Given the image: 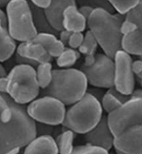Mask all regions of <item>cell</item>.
<instances>
[{
  "label": "cell",
  "instance_id": "cell-1",
  "mask_svg": "<svg viewBox=\"0 0 142 154\" xmlns=\"http://www.w3.org/2000/svg\"><path fill=\"white\" fill-rule=\"evenodd\" d=\"M36 135V124L28 115L27 105L0 93V154H17Z\"/></svg>",
  "mask_w": 142,
  "mask_h": 154
},
{
  "label": "cell",
  "instance_id": "cell-2",
  "mask_svg": "<svg viewBox=\"0 0 142 154\" xmlns=\"http://www.w3.org/2000/svg\"><path fill=\"white\" fill-rule=\"evenodd\" d=\"M125 16L103 8H95L87 20V27L102 52L113 59L121 50V24Z\"/></svg>",
  "mask_w": 142,
  "mask_h": 154
},
{
  "label": "cell",
  "instance_id": "cell-3",
  "mask_svg": "<svg viewBox=\"0 0 142 154\" xmlns=\"http://www.w3.org/2000/svg\"><path fill=\"white\" fill-rule=\"evenodd\" d=\"M88 85L86 76L80 69H54L52 82L42 91L43 96H52L65 106H71L84 97L88 92Z\"/></svg>",
  "mask_w": 142,
  "mask_h": 154
},
{
  "label": "cell",
  "instance_id": "cell-4",
  "mask_svg": "<svg viewBox=\"0 0 142 154\" xmlns=\"http://www.w3.org/2000/svg\"><path fill=\"white\" fill-rule=\"evenodd\" d=\"M103 117L101 103L94 94L87 93L66 109L62 126L75 134L85 135Z\"/></svg>",
  "mask_w": 142,
  "mask_h": 154
},
{
  "label": "cell",
  "instance_id": "cell-5",
  "mask_svg": "<svg viewBox=\"0 0 142 154\" xmlns=\"http://www.w3.org/2000/svg\"><path fill=\"white\" fill-rule=\"evenodd\" d=\"M6 94L15 103L27 105L38 98L41 89L36 80L35 67L29 64L18 63L7 76Z\"/></svg>",
  "mask_w": 142,
  "mask_h": 154
},
{
  "label": "cell",
  "instance_id": "cell-6",
  "mask_svg": "<svg viewBox=\"0 0 142 154\" xmlns=\"http://www.w3.org/2000/svg\"><path fill=\"white\" fill-rule=\"evenodd\" d=\"M7 28L11 36L23 43L32 41L38 34L28 0H9L6 5Z\"/></svg>",
  "mask_w": 142,
  "mask_h": 154
},
{
  "label": "cell",
  "instance_id": "cell-7",
  "mask_svg": "<svg viewBox=\"0 0 142 154\" xmlns=\"http://www.w3.org/2000/svg\"><path fill=\"white\" fill-rule=\"evenodd\" d=\"M107 119L114 136L128 128L142 125V89H135L119 108L107 114Z\"/></svg>",
  "mask_w": 142,
  "mask_h": 154
},
{
  "label": "cell",
  "instance_id": "cell-8",
  "mask_svg": "<svg viewBox=\"0 0 142 154\" xmlns=\"http://www.w3.org/2000/svg\"><path fill=\"white\" fill-rule=\"evenodd\" d=\"M27 112L30 118L36 124L56 126L62 125L66 108L58 99L50 96H43L28 104Z\"/></svg>",
  "mask_w": 142,
  "mask_h": 154
},
{
  "label": "cell",
  "instance_id": "cell-9",
  "mask_svg": "<svg viewBox=\"0 0 142 154\" xmlns=\"http://www.w3.org/2000/svg\"><path fill=\"white\" fill-rule=\"evenodd\" d=\"M80 69L84 73L89 85L98 89L113 87L114 61L104 53L95 54L91 64H82Z\"/></svg>",
  "mask_w": 142,
  "mask_h": 154
},
{
  "label": "cell",
  "instance_id": "cell-10",
  "mask_svg": "<svg viewBox=\"0 0 142 154\" xmlns=\"http://www.w3.org/2000/svg\"><path fill=\"white\" fill-rule=\"evenodd\" d=\"M114 81L113 89L129 97L135 90V76L132 71V58L123 50H119L113 57Z\"/></svg>",
  "mask_w": 142,
  "mask_h": 154
},
{
  "label": "cell",
  "instance_id": "cell-11",
  "mask_svg": "<svg viewBox=\"0 0 142 154\" xmlns=\"http://www.w3.org/2000/svg\"><path fill=\"white\" fill-rule=\"evenodd\" d=\"M113 147L125 154H142V125L128 128L115 136Z\"/></svg>",
  "mask_w": 142,
  "mask_h": 154
},
{
  "label": "cell",
  "instance_id": "cell-12",
  "mask_svg": "<svg viewBox=\"0 0 142 154\" xmlns=\"http://www.w3.org/2000/svg\"><path fill=\"white\" fill-rule=\"evenodd\" d=\"M17 59L24 60L21 63L29 64L36 68L39 63L51 62L52 58L41 44L34 41L20 43L17 46Z\"/></svg>",
  "mask_w": 142,
  "mask_h": 154
},
{
  "label": "cell",
  "instance_id": "cell-13",
  "mask_svg": "<svg viewBox=\"0 0 142 154\" xmlns=\"http://www.w3.org/2000/svg\"><path fill=\"white\" fill-rule=\"evenodd\" d=\"M114 138L115 136L109 126L106 116H103L100 122L84 135L87 144L99 147L108 151L113 147Z\"/></svg>",
  "mask_w": 142,
  "mask_h": 154
},
{
  "label": "cell",
  "instance_id": "cell-14",
  "mask_svg": "<svg viewBox=\"0 0 142 154\" xmlns=\"http://www.w3.org/2000/svg\"><path fill=\"white\" fill-rule=\"evenodd\" d=\"M77 5V0H52L49 6L44 11V14L50 25L56 32L63 29L62 17L65 8L68 6Z\"/></svg>",
  "mask_w": 142,
  "mask_h": 154
},
{
  "label": "cell",
  "instance_id": "cell-15",
  "mask_svg": "<svg viewBox=\"0 0 142 154\" xmlns=\"http://www.w3.org/2000/svg\"><path fill=\"white\" fill-rule=\"evenodd\" d=\"M63 29L71 32H84L87 27V19L80 11L77 5L68 6L62 17Z\"/></svg>",
  "mask_w": 142,
  "mask_h": 154
},
{
  "label": "cell",
  "instance_id": "cell-16",
  "mask_svg": "<svg viewBox=\"0 0 142 154\" xmlns=\"http://www.w3.org/2000/svg\"><path fill=\"white\" fill-rule=\"evenodd\" d=\"M23 154H59L55 139L50 135H36L25 147Z\"/></svg>",
  "mask_w": 142,
  "mask_h": 154
},
{
  "label": "cell",
  "instance_id": "cell-17",
  "mask_svg": "<svg viewBox=\"0 0 142 154\" xmlns=\"http://www.w3.org/2000/svg\"><path fill=\"white\" fill-rule=\"evenodd\" d=\"M32 41L41 44L51 58H56L66 47L58 38L57 35L52 33L39 32Z\"/></svg>",
  "mask_w": 142,
  "mask_h": 154
},
{
  "label": "cell",
  "instance_id": "cell-18",
  "mask_svg": "<svg viewBox=\"0 0 142 154\" xmlns=\"http://www.w3.org/2000/svg\"><path fill=\"white\" fill-rule=\"evenodd\" d=\"M121 50L130 56L142 57V32L137 30L123 35L121 41Z\"/></svg>",
  "mask_w": 142,
  "mask_h": 154
},
{
  "label": "cell",
  "instance_id": "cell-19",
  "mask_svg": "<svg viewBox=\"0 0 142 154\" xmlns=\"http://www.w3.org/2000/svg\"><path fill=\"white\" fill-rule=\"evenodd\" d=\"M16 41L11 36L7 26L0 25V63L7 61L17 49Z\"/></svg>",
  "mask_w": 142,
  "mask_h": 154
},
{
  "label": "cell",
  "instance_id": "cell-20",
  "mask_svg": "<svg viewBox=\"0 0 142 154\" xmlns=\"http://www.w3.org/2000/svg\"><path fill=\"white\" fill-rule=\"evenodd\" d=\"M129 97L122 95L111 88L104 94L100 101L102 109L108 114L119 108Z\"/></svg>",
  "mask_w": 142,
  "mask_h": 154
},
{
  "label": "cell",
  "instance_id": "cell-21",
  "mask_svg": "<svg viewBox=\"0 0 142 154\" xmlns=\"http://www.w3.org/2000/svg\"><path fill=\"white\" fill-rule=\"evenodd\" d=\"M75 135L73 131L67 128L59 134L55 139L59 154H71L73 152L75 147L73 146Z\"/></svg>",
  "mask_w": 142,
  "mask_h": 154
},
{
  "label": "cell",
  "instance_id": "cell-22",
  "mask_svg": "<svg viewBox=\"0 0 142 154\" xmlns=\"http://www.w3.org/2000/svg\"><path fill=\"white\" fill-rule=\"evenodd\" d=\"M36 80L41 90L45 89L52 82L53 78V69L51 62L39 63L35 68Z\"/></svg>",
  "mask_w": 142,
  "mask_h": 154
},
{
  "label": "cell",
  "instance_id": "cell-23",
  "mask_svg": "<svg viewBox=\"0 0 142 154\" xmlns=\"http://www.w3.org/2000/svg\"><path fill=\"white\" fill-rule=\"evenodd\" d=\"M81 57L78 50L73 49L66 46L60 55L56 58V63L60 69H70L72 68Z\"/></svg>",
  "mask_w": 142,
  "mask_h": 154
},
{
  "label": "cell",
  "instance_id": "cell-24",
  "mask_svg": "<svg viewBox=\"0 0 142 154\" xmlns=\"http://www.w3.org/2000/svg\"><path fill=\"white\" fill-rule=\"evenodd\" d=\"M30 5H31L32 7L34 24L38 33H52V34H54L58 36L59 33L56 32L55 30H54L51 26L50 25V24L48 23L43 9L36 7V6H34L31 3H30Z\"/></svg>",
  "mask_w": 142,
  "mask_h": 154
},
{
  "label": "cell",
  "instance_id": "cell-25",
  "mask_svg": "<svg viewBox=\"0 0 142 154\" xmlns=\"http://www.w3.org/2000/svg\"><path fill=\"white\" fill-rule=\"evenodd\" d=\"M98 46L99 45L95 37L91 34L90 31L88 30L84 34V41L78 49V51L84 57L93 56L96 54L95 52Z\"/></svg>",
  "mask_w": 142,
  "mask_h": 154
},
{
  "label": "cell",
  "instance_id": "cell-26",
  "mask_svg": "<svg viewBox=\"0 0 142 154\" xmlns=\"http://www.w3.org/2000/svg\"><path fill=\"white\" fill-rule=\"evenodd\" d=\"M113 10L117 14L124 15L136 7L141 0H107Z\"/></svg>",
  "mask_w": 142,
  "mask_h": 154
},
{
  "label": "cell",
  "instance_id": "cell-27",
  "mask_svg": "<svg viewBox=\"0 0 142 154\" xmlns=\"http://www.w3.org/2000/svg\"><path fill=\"white\" fill-rule=\"evenodd\" d=\"M71 154H111L108 151L90 144L81 145L74 147Z\"/></svg>",
  "mask_w": 142,
  "mask_h": 154
},
{
  "label": "cell",
  "instance_id": "cell-28",
  "mask_svg": "<svg viewBox=\"0 0 142 154\" xmlns=\"http://www.w3.org/2000/svg\"><path fill=\"white\" fill-rule=\"evenodd\" d=\"M125 18L134 23L138 29L142 32V0L134 9L125 15Z\"/></svg>",
  "mask_w": 142,
  "mask_h": 154
},
{
  "label": "cell",
  "instance_id": "cell-29",
  "mask_svg": "<svg viewBox=\"0 0 142 154\" xmlns=\"http://www.w3.org/2000/svg\"><path fill=\"white\" fill-rule=\"evenodd\" d=\"M84 38V34L83 32H72L67 46L73 49L78 50L82 44Z\"/></svg>",
  "mask_w": 142,
  "mask_h": 154
},
{
  "label": "cell",
  "instance_id": "cell-30",
  "mask_svg": "<svg viewBox=\"0 0 142 154\" xmlns=\"http://www.w3.org/2000/svg\"><path fill=\"white\" fill-rule=\"evenodd\" d=\"M137 30H138V27H137L136 24L133 23L132 21L124 18V20L122 23L121 27V32L123 36L130 34V33L134 32Z\"/></svg>",
  "mask_w": 142,
  "mask_h": 154
},
{
  "label": "cell",
  "instance_id": "cell-31",
  "mask_svg": "<svg viewBox=\"0 0 142 154\" xmlns=\"http://www.w3.org/2000/svg\"><path fill=\"white\" fill-rule=\"evenodd\" d=\"M132 71L137 80L142 78V59H139L132 61Z\"/></svg>",
  "mask_w": 142,
  "mask_h": 154
},
{
  "label": "cell",
  "instance_id": "cell-32",
  "mask_svg": "<svg viewBox=\"0 0 142 154\" xmlns=\"http://www.w3.org/2000/svg\"><path fill=\"white\" fill-rule=\"evenodd\" d=\"M71 34H72L71 32L63 29L62 30H61L60 32H59L58 38H59V40L62 41V42L64 44L65 46H67L68 42V40Z\"/></svg>",
  "mask_w": 142,
  "mask_h": 154
},
{
  "label": "cell",
  "instance_id": "cell-33",
  "mask_svg": "<svg viewBox=\"0 0 142 154\" xmlns=\"http://www.w3.org/2000/svg\"><path fill=\"white\" fill-rule=\"evenodd\" d=\"M29 3L41 9H45L50 4L52 0H28Z\"/></svg>",
  "mask_w": 142,
  "mask_h": 154
},
{
  "label": "cell",
  "instance_id": "cell-34",
  "mask_svg": "<svg viewBox=\"0 0 142 154\" xmlns=\"http://www.w3.org/2000/svg\"><path fill=\"white\" fill-rule=\"evenodd\" d=\"M78 8H79L81 14H82L87 19V20H88L89 17H90V15H91V14H92L93 10H94V8H93V6H89V5H86V4L81 5L80 7H78Z\"/></svg>",
  "mask_w": 142,
  "mask_h": 154
},
{
  "label": "cell",
  "instance_id": "cell-35",
  "mask_svg": "<svg viewBox=\"0 0 142 154\" xmlns=\"http://www.w3.org/2000/svg\"><path fill=\"white\" fill-rule=\"evenodd\" d=\"M6 89H7V78L6 77L0 78V93L6 94Z\"/></svg>",
  "mask_w": 142,
  "mask_h": 154
},
{
  "label": "cell",
  "instance_id": "cell-36",
  "mask_svg": "<svg viewBox=\"0 0 142 154\" xmlns=\"http://www.w3.org/2000/svg\"><path fill=\"white\" fill-rule=\"evenodd\" d=\"M7 75L8 73L6 72L5 68L2 66V63H0V78H5V77L7 76Z\"/></svg>",
  "mask_w": 142,
  "mask_h": 154
},
{
  "label": "cell",
  "instance_id": "cell-37",
  "mask_svg": "<svg viewBox=\"0 0 142 154\" xmlns=\"http://www.w3.org/2000/svg\"><path fill=\"white\" fill-rule=\"evenodd\" d=\"M8 1H9V0H0V7H2V6H6Z\"/></svg>",
  "mask_w": 142,
  "mask_h": 154
},
{
  "label": "cell",
  "instance_id": "cell-38",
  "mask_svg": "<svg viewBox=\"0 0 142 154\" xmlns=\"http://www.w3.org/2000/svg\"><path fill=\"white\" fill-rule=\"evenodd\" d=\"M138 80L139 85H140V86H141V88H142V78L141 79H139V80Z\"/></svg>",
  "mask_w": 142,
  "mask_h": 154
},
{
  "label": "cell",
  "instance_id": "cell-39",
  "mask_svg": "<svg viewBox=\"0 0 142 154\" xmlns=\"http://www.w3.org/2000/svg\"><path fill=\"white\" fill-rule=\"evenodd\" d=\"M116 154H125V153H123L119 152V151H116Z\"/></svg>",
  "mask_w": 142,
  "mask_h": 154
},
{
  "label": "cell",
  "instance_id": "cell-40",
  "mask_svg": "<svg viewBox=\"0 0 142 154\" xmlns=\"http://www.w3.org/2000/svg\"><path fill=\"white\" fill-rule=\"evenodd\" d=\"M3 25V24H2V23H0V25ZM6 26H7V25H6Z\"/></svg>",
  "mask_w": 142,
  "mask_h": 154
},
{
  "label": "cell",
  "instance_id": "cell-41",
  "mask_svg": "<svg viewBox=\"0 0 142 154\" xmlns=\"http://www.w3.org/2000/svg\"><path fill=\"white\" fill-rule=\"evenodd\" d=\"M140 59H142V57H140Z\"/></svg>",
  "mask_w": 142,
  "mask_h": 154
},
{
  "label": "cell",
  "instance_id": "cell-42",
  "mask_svg": "<svg viewBox=\"0 0 142 154\" xmlns=\"http://www.w3.org/2000/svg\"><path fill=\"white\" fill-rule=\"evenodd\" d=\"M111 154H113V153H111Z\"/></svg>",
  "mask_w": 142,
  "mask_h": 154
}]
</instances>
